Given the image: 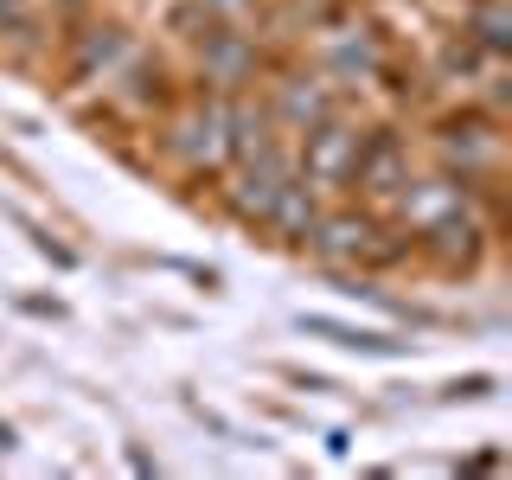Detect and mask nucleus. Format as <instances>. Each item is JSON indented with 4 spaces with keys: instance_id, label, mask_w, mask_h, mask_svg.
<instances>
[{
    "instance_id": "obj_11",
    "label": "nucleus",
    "mask_w": 512,
    "mask_h": 480,
    "mask_svg": "<svg viewBox=\"0 0 512 480\" xmlns=\"http://www.w3.org/2000/svg\"><path fill=\"white\" fill-rule=\"evenodd\" d=\"M122 58H128V32L116 20H103V26L90 20V26L71 32V77H77V84H103Z\"/></svg>"
},
{
    "instance_id": "obj_12",
    "label": "nucleus",
    "mask_w": 512,
    "mask_h": 480,
    "mask_svg": "<svg viewBox=\"0 0 512 480\" xmlns=\"http://www.w3.org/2000/svg\"><path fill=\"white\" fill-rule=\"evenodd\" d=\"M320 205H327V199H320V192H314V186H308V180L295 173V186H288L282 199H276V212H269V224H263V231L276 237V244L301 250V237H308V224L320 218Z\"/></svg>"
},
{
    "instance_id": "obj_7",
    "label": "nucleus",
    "mask_w": 512,
    "mask_h": 480,
    "mask_svg": "<svg viewBox=\"0 0 512 480\" xmlns=\"http://www.w3.org/2000/svg\"><path fill=\"white\" fill-rule=\"evenodd\" d=\"M263 109H269V122L295 141V135H308L314 122H327L333 109H346V96H340V84H333L320 64H301V58L276 64V58H269V71H263Z\"/></svg>"
},
{
    "instance_id": "obj_14",
    "label": "nucleus",
    "mask_w": 512,
    "mask_h": 480,
    "mask_svg": "<svg viewBox=\"0 0 512 480\" xmlns=\"http://www.w3.org/2000/svg\"><path fill=\"white\" fill-rule=\"evenodd\" d=\"M39 26V7H32V0H0V39H7V32H32Z\"/></svg>"
},
{
    "instance_id": "obj_1",
    "label": "nucleus",
    "mask_w": 512,
    "mask_h": 480,
    "mask_svg": "<svg viewBox=\"0 0 512 480\" xmlns=\"http://www.w3.org/2000/svg\"><path fill=\"white\" fill-rule=\"evenodd\" d=\"M301 256H314L320 269H340V276H384V269L410 263V237L391 224V212L365 199H327L301 237Z\"/></svg>"
},
{
    "instance_id": "obj_5",
    "label": "nucleus",
    "mask_w": 512,
    "mask_h": 480,
    "mask_svg": "<svg viewBox=\"0 0 512 480\" xmlns=\"http://www.w3.org/2000/svg\"><path fill=\"white\" fill-rule=\"evenodd\" d=\"M480 192H487V186H468L461 173H448V167H416L410 180L397 186V199L384 205V212H391V224L416 244V237L442 231V224L474 218L480 212Z\"/></svg>"
},
{
    "instance_id": "obj_9",
    "label": "nucleus",
    "mask_w": 512,
    "mask_h": 480,
    "mask_svg": "<svg viewBox=\"0 0 512 480\" xmlns=\"http://www.w3.org/2000/svg\"><path fill=\"white\" fill-rule=\"evenodd\" d=\"M410 173H416V135H404L397 122H365L346 199H365V205H378V212H384Z\"/></svg>"
},
{
    "instance_id": "obj_13",
    "label": "nucleus",
    "mask_w": 512,
    "mask_h": 480,
    "mask_svg": "<svg viewBox=\"0 0 512 480\" xmlns=\"http://www.w3.org/2000/svg\"><path fill=\"white\" fill-rule=\"evenodd\" d=\"M461 39L493 52V58H506L512 52V7L506 0H468L461 7Z\"/></svg>"
},
{
    "instance_id": "obj_2",
    "label": "nucleus",
    "mask_w": 512,
    "mask_h": 480,
    "mask_svg": "<svg viewBox=\"0 0 512 480\" xmlns=\"http://www.w3.org/2000/svg\"><path fill=\"white\" fill-rule=\"evenodd\" d=\"M154 154L167 173H180L186 186H212L231 167V96H212L186 84L167 109L154 116Z\"/></svg>"
},
{
    "instance_id": "obj_10",
    "label": "nucleus",
    "mask_w": 512,
    "mask_h": 480,
    "mask_svg": "<svg viewBox=\"0 0 512 480\" xmlns=\"http://www.w3.org/2000/svg\"><path fill=\"white\" fill-rule=\"evenodd\" d=\"M314 64H320V71H327L340 90H352V84H378V77L391 71V58H384V39H378L372 26H359V20H333V26H320Z\"/></svg>"
},
{
    "instance_id": "obj_6",
    "label": "nucleus",
    "mask_w": 512,
    "mask_h": 480,
    "mask_svg": "<svg viewBox=\"0 0 512 480\" xmlns=\"http://www.w3.org/2000/svg\"><path fill=\"white\" fill-rule=\"evenodd\" d=\"M186 39H192V77L186 84H199L212 96H237V90L263 84L269 52H263L256 32H244V26H199V32H186Z\"/></svg>"
},
{
    "instance_id": "obj_4",
    "label": "nucleus",
    "mask_w": 512,
    "mask_h": 480,
    "mask_svg": "<svg viewBox=\"0 0 512 480\" xmlns=\"http://www.w3.org/2000/svg\"><path fill=\"white\" fill-rule=\"evenodd\" d=\"M288 186H295V141H269V148H256V154H237L231 167L218 173L212 199H218V212L231 218V224L263 231Z\"/></svg>"
},
{
    "instance_id": "obj_3",
    "label": "nucleus",
    "mask_w": 512,
    "mask_h": 480,
    "mask_svg": "<svg viewBox=\"0 0 512 480\" xmlns=\"http://www.w3.org/2000/svg\"><path fill=\"white\" fill-rule=\"evenodd\" d=\"M429 154H436V167L461 173L468 186H500L506 180V116H493L480 103L442 109L429 122Z\"/></svg>"
},
{
    "instance_id": "obj_8",
    "label": "nucleus",
    "mask_w": 512,
    "mask_h": 480,
    "mask_svg": "<svg viewBox=\"0 0 512 480\" xmlns=\"http://www.w3.org/2000/svg\"><path fill=\"white\" fill-rule=\"evenodd\" d=\"M359 135H365V116H352V109H333L327 122H314L308 135H295V173L320 199H346L352 160H359Z\"/></svg>"
}]
</instances>
